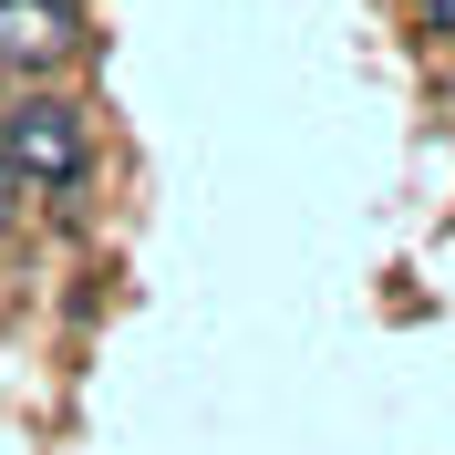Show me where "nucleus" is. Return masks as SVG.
<instances>
[{
  "mask_svg": "<svg viewBox=\"0 0 455 455\" xmlns=\"http://www.w3.org/2000/svg\"><path fill=\"white\" fill-rule=\"evenodd\" d=\"M93 52L84 0H0V84H62Z\"/></svg>",
  "mask_w": 455,
  "mask_h": 455,
  "instance_id": "obj_2",
  "label": "nucleus"
},
{
  "mask_svg": "<svg viewBox=\"0 0 455 455\" xmlns=\"http://www.w3.org/2000/svg\"><path fill=\"white\" fill-rule=\"evenodd\" d=\"M445 93H455V52H445Z\"/></svg>",
  "mask_w": 455,
  "mask_h": 455,
  "instance_id": "obj_5",
  "label": "nucleus"
},
{
  "mask_svg": "<svg viewBox=\"0 0 455 455\" xmlns=\"http://www.w3.org/2000/svg\"><path fill=\"white\" fill-rule=\"evenodd\" d=\"M414 31H425L435 52H455V0H414Z\"/></svg>",
  "mask_w": 455,
  "mask_h": 455,
  "instance_id": "obj_3",
  "label": "nucleus"
},
{
  "mask_svg": "<svg viewBox=\"0 0 455 455\" xmlns=\"http://www.w3.org/2000/svg\"><path fill=\"white\" fill-rule=\"evenodd\" d=\"M21 207H31V187H21V166H11V156H0V238L21 228Z\"/></svg>",
  "mask_w": 455,
  "mask_h": 455,
  "instance_id": "obj_4",
  "label": "nucleus"
},
{
  "mask_svg": "<svg viewBox=\"0 0 455 455\" xmlns=\"http://www.w3.org/2000/svg\"><path fill=\"white\" fill-rule=\"evenodd\" d=\"M0 156L21 166L31 197H84L93 187V104L62 84H11L0 104Z\"/></svg>",
  "mask_w": 455,
  "mask_h": 455,
  "instance_id": "obj_1",
  "label": "nucleus"
}]
</instances>
